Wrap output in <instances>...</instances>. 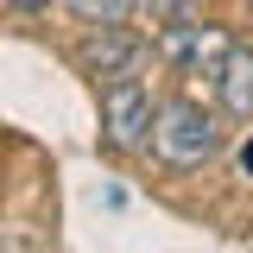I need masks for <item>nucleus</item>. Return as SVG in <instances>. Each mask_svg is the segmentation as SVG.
<instances>
[{"label": "nucleus", "instance_id": "nucleus-7", "mask_svg": "<svg viewBox=\"0 0 253 253\" xmlns=\"http://www.w3.org/2000/svg\"><path fill=\"white\" fill-rule=\"evenodd\" d=\"M146 19H152L158 32H165V26H184V19H196V0H146Z\"/></svg>", "mask_w": 253, "mask_h": 253}, {"label": "nucleus", "instance_id": "nucleus-9", "mask_svg": "<svg viewBox=\"0 0 253 253\" xmlns=\"http://www.w3.org/2000/svg\"><path fill=\"white\" fill-rule=\"evenodd\" d=\"M13 6H19V13H38V6H44V0H13Z\"/></svg>", "mask_w": 253, "mask_h": 253}, {"label": "nucleus", "instance_id": "nucleus-6", "mask_svg": "<svg viewBox=\"0 0 253 253\" xmlns=\"http://www.w3.org/2000/svg\"><path fill=\"white\" fill-rule=\"evenodd\" d=\"M83 26H126V13L139 6V0H63Z\"/></svg>", "mask_w": 253, "mask_h": 253}, {"label": "nucleus", "instance_id": "nucleus-2", "mask_svg": "<svg viewBox=\"0 0 253 253\" xmlns=\"http://www.w3.org/2000/svg\"><path fill=\"white\" fill-rule=\"evenodd\" d=\"M152 114H158V101L139 76L101 83V139H108V152H139L152 139Z\"/></svg>", "mask_w": 253, "mask_h": 253}, {"label": "nucleus", "instance_id": "nucleus-3", "mask_svg": "<svg viewBox=\"0 0 253 253\" xmlns=\"http://www.w3.org/2000/svg\"><path fill=\"white\" fill-rule=\"evenodd\" d=\"M152 51L171 63V70H184V76H215L221 57L234 51V38H228V26H215V19L196 13V19H184V26H165L152 38Z\"/></svg>", "mask_w": 253, "mask_h": 253}, {"label": "nucleus", "instance_id": "nucleus-5", "mask_svg": "<svg viewBox=\"0 0 253 253\" xmlns=\"http://www.w3.org/2000/svg\"><path fill=\"white\" fill-rule=\"evenodd\" d=\"M215 89H221V108L234 121H253V44H234L215 70Z\"/></svg>", "mask_w": 253, "mask_h": 253}, {"label": "nucleus", "instance_id": "nucleus-8", "mask_svg": "<svg viewBox=\"0 0 253 253\" xmlns=\"http://www.w3.org/2000/svg\"><path fill=\"white\" fill-rule=\"evenodd\" d=\"M241 171H253V139H247V146H241Z\"/></svg>", "mask_w": 253, "mask_h": 253}, {"label": "nucleus", "instance_id": "nucleus-1", "mask_svg": "<svg viewBox=\"0 0 253 253\" xmlns=\"http://www.w3.org/2000/svg\"><path fill=\"white\" fill-rule=\"evenodd\" d=\"M152 146L171 171H196L203 158L221 152V126L203 101H158L152 114Z\"/></svg>", "mask_w": 253, "mask_h": 253}, {"label": "nucleus", "instance_id": "nucleus-4", "mask_svg": "<svg viewBox=\"0 0 253 253\" xmlns=\"http://www.w3.org/2000/svg\"><path fill=\"white\" fill-rule=\"evenodd\" d=\"M146 57V38L126 26H95V38L76 51V63H83V76H95V83H114V76H133V63Z\"/></svg>", "mask_w": 253, "mask_h": 253}]
</instances>
